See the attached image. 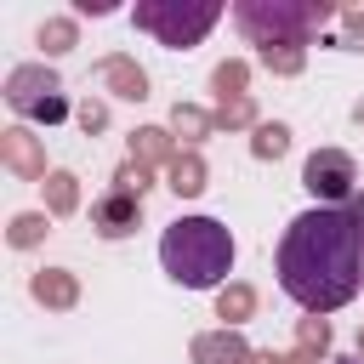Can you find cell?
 <instances>
[{"label": "cell", "mask_w": 364, "mask_h": 364, "mask_svg": "<svg viewBox=\"0 0 364 364\" xmlns=\"http://www.w3.org/2000/svg\"><path fill=\"white\" fill-rule=\"evenodd\" d=\"M165 125H171V136H176L182 148H199V142L216 131V114H210V108H199V102H176Z\"/></svg>", "instance_id": "obj_14"}, {"label": "cell", "mask_w": 364, "mask_h": 364, "mask_svg": "<svg viewBox=\"0 0 364 364\" xmlns=\"http://www.w3.org/2000/svg\"><path fill=\"white\" fill-rule=\"evenodd\" d=\"M17 114H28L34 119V108H46L51 97H63V80H57V68L51 63H17L11 74H6V91H0Z\"/></svg>", "instance_id": "obj_6"}, {"label": "cell", "mask_w": 364, "mask_h": 364, "mask_svg": "<svg viewBox=\"0 0 364 364\" xmlns=\"http://www.w3.org/2000/svg\"><path fill=\"white\" fill-rule=\"evenodd\" d=\"M176 154H182V142L171 136V125H136L125 159H136V165H148V171H171Z\"/></svg>", "instance_id": "obj_12"}, {"label": "cell", "mask_w": 364, "mask_h": 364, "mask_svg": "<svg viewBox=\"0 0 364 364\" xmlns=\"http://www.w3.org/2000/svg\"><path fill=\"white\" fill-rule=\"evenodd\" d=\"M290 353H301V358L324 364V358H330V318H318V313L296 318V347H290Z\"/></svg>", "instance_id": "obj_20"}, {"label": "cell", "mask_w": 364, "mask_h": 364, "mask_svg": "<svg viewBox=\"0 0 364 364\" xmlns=\"http://www.w3.org/2000/svg\"><path fill=\"white\" fill-rule=\"evenodd\" d=\"M353 119H358V125H364V97H358V102H353Z\"/></svg>", "instance_id": "obj_30"}, {"label": "cell", "mask_w": 364, "mask_h": 364, "mask_svg": "<svg viewBox=\"0 0 364 364\" xmlns=\"http://www.w3.org/2000/svg\"><path fill=\"white\" fill-rule=\"evenodd\" d=\"M74 11H80V17H85V11H91V17H108L114 0H74Z\"/></svg>", "instance_id": "obj_28"}, {"label": "cell", "mask_w": 364, "mask_h": 364, "mask_svg": "<svg viewBox=\"0 0 364 364\" xmlns=\"http://www.w3.org/2000/svg\"><path fill=\"white\" fill-rule=\"evenodd\" d=\"M159 267L182 290H222L233 273V233L216 216H176L159 233Z\"/></svg>", "instance_id": "obj_2"}, {"label": "cell", "mask_w": 364, "mask_h": 364, "mask_svg": "<svg viewBox=\"0 0 364 364\" xmlns=\"http://www.w3.org/2000/svg\"><path fill=\"white\" fill-rule=\"evenodd\" d=\"M301 188H307L318 205H353V193H358V165H353V154H347V148H318V154H307Z\"/></svg>", "instance_id": "obj_5"}, {"label": "cell", "mask_w": 364, "mask_h": 364, "mask_svg": "<svg viewBox=\"0 0 364 364\" xmlns=\"http://www.w3.org/2000/svg\"><path fill=\"white\" fill-rule=\"evenodd\" d=\"M216 318H222L228 330H239L245 318H256V290H250L245 279H228V284L216 290Z\"/></svg>", "instance_id": "obj_16"}, {"label": "cell", "mask_w": 364, "mask_h": 364, "mask_svg": "<svg viewBox=\"0 0 364 364\" xmlns=\"http://www.w3.org/2000/svg\"><path fill=\"white\" fill-rule=\"evenodd\" d=\"M91 228H97V239H125V233H136V228H142V199L108 188L102 199H91Z\"/></svg>", "instance_id": "obj_9"}, {"label": "cell", "mask_w": 364, "mask_h": 364, "mask_svg": "<svg viewBox=\"0 0 364 364\" xmlns=\"http://www.w3.org/2000/svg\"><path fill=\"white\" fill-rule=\"evenodd\" d=\"M341 6L330 0H233V23L239 34L267 51V46H307Z\"/></svg>", "instance_id": "obj_3"}, {"label": "cell", "mask_w": 364, "mask_h": 364, "mask_svg": "<svg viewBox=\"0 0 364 364\" xmlns=\"http://www.w3.org/2000/svg\"><path fill=\"white\" fill-rule=\"evenodd\" d=\"M114 188H119V193H136V199H142V193L154 188V171H148V165H136V159H125V165L114 171Z\"/></svg>", "instance_id": "obj_24"}, {"label": "cell", "mask_w": 364, "mask_h": 364, "mask_svg": "<svg viewBox=\"0 0 364 364\" xmlns=\"http://www.w3.org/2000/svg\"><path fill=\"white\" fill-rule=\"evenodd\" d=\"M273 273L279 290L301 307V313H336L358 296L364 284V228L347 205H313L301 216H290V228L279 233L273 250Z\"/></svg>", "instance_id": "obj_1"}, {"label": "cell", "mask_w": 364, "mask_h": 364, "mask_svg": "<svg viewBox=\"0 0 364 364\" xmlns=\"http://www.w3.org/2000/svg\"><path fill=\"white\" fill-rule=\"evenodd\" d=\"M46 233H51V216L46 210H17L6 222V245L11 250H34V245H46Z\"/></svg>", "instance_id": "obj_19"}, {"label": "cell", "mask_w": 364, "mask_h": 364, "mask_svg": "<svg viewBox=\"0 0 364 364\" xmlns=\"http://www.w3.org/2000/svg\"><path fill=\"white\" fill-rule=\"evenodd\" d=\"M40 188H46V216H51V222H63V216L80 210V176H74V171H51Z\"/></svg>", "instance_id": "obj_17"}, {"label": "cell", "mask_w": 364, "mask_h": 364, "mask_svg": "<svg viewBox=\"0 0 364 364\" xmlns=\"http://www.w3.org/2000/svg\"><path fill=\"white\" fill-rule=\"evenodd\" d=\"M34 119H40V125H57V119H68V97H51L46 108H34Z\"/></svg>", "instance_id": "obj_27"}, {"label": "cell", "mask_w": 364, "mask_h": 364, "mask_svg": "<svg viewBox=\"0 0 364 364\" xmlns=\"http://www.w3.org/2000/svg\"><path fill=\"white\" fill-rule=\"evenodd\" d=\"M34 46H40L46 57H68V51L80 46V23H74V17H46V23L34 28Z\"/></svg>", "instance_id": "obj_18"}, {"label": "cell", "mask_w": 364, "mask_h": 364, "mask_svg": "<svg viewBox=\"0 0 364 364\" xmlns=\"http://www.w3.org/2000/svg\"><path fill=\"white\" fill-rule=\"evenodd\" d=\"M358 358H364V330H358Z\"/></svg>", "instance_id": "obj_32"}, {"label": "cell", "mask_w": 364, "mask_h": 364, "mask_svg": "<svg viewBox=\"0 0 364 364\" xmlns=\"http://www.w3.org/2000/svg\"><path fill=\"white\" fill-rule=\"evenodd\" d=\"M336 17H341V40H336V46H358V40H364V0L341 6Z\"/></svg>", "instance_id": "obj_26"}, {"label": "cell", "mask_w": 364, "mask_h": 364, "mask_svg": "<svg viewBox=\"0 0 364 364\" xmlns=\"http://www.w3.org/2000/svg\"><path fill=\"white\" fill-rule=\"evenodd\" d=\"M0 165L17 176V182H46V142L28 131V125H6L0 131Z\"/></svg>", "instance_id": "obj_7"}, {"label": "cell", "mask_w": 364, "mask_h": 364, "mask_svg": "<svg viewBox=\"0 0 364 364\" xmlns=\"http://www.w3.org/2000/svg\"><path fill=\"white\" fill-rule=\"evenodd\" d=\"M210 97H216V108H222V102H239V97H250V63H245V57H228V63H216V68H210Z\"/></svg>", "instance_id": "obj_15"}, {"label": "cell", "mask_w": 364, "mask_h": 364, "mask_svg": "<svg viewBox=\"0 0 364 364\" xmlns=\"http://www.w3.org/2000/svg\"><path fill=\"white\" fill-rule=\"evenodd\" d=\"M330 364H364V358H330Z\"/></svg>", "instance_id": "obj_31"}, {"label": "cell", "mask_w": 364, "mask_h": 364, "mask_svg": "<svg viewBox=\"0 0 364 364\" xmlns=\"http://www.w3.org/2000/svg\"><path fill=\"white\" fill-rule=\"evenodd\" d=\"M250 358H256V347H250L239 330H228V324L199 330V336L188 341V364H250Z\"/></svg>", "instance_id": "obj_10"}, {"label": "cell", "mask_w": 364, "mask_h": 364, "mask_svg": "<svg viewBox=\"0 0 364 364\" xmlns=\"http://www.w3.org/2000/svg\"><path fill=\"white\" fill-rule=\"evenodd\" d=\"M210 114H216V131H256V125H262L250 97H239V102H222V108H210Z\"/></svg>", "instance_id": "obj_23"}, {"label": "cell", "mask_w": 364, "mask_h": 364, "mask_svg": "<svg viewBox=\"0 0 364 364\" xmlns=\"http://www.w3.org/2000/svg\"><path fill=\"white\" fill-rule=\"evenodd\" d=\"M28 296L46 313H74L80 307V273L74 267H34L28 273Z\"/></svg>", "instance_id": "obj_11"}, {"label": "cell", "mask_w": 364, "mask_h": 364, "mask_svg": "<svg viewBox=\"0 0 364 364\" xmlns=\"http://www.w3.org/2000/svg\"><path fill=\"white\" fill-rule=\"evenodd\" d=\"M250 364H290V353H273V347H256V358Z\"/></svg>", "instance_id": "obj_29"}, {"label": "cell", "mask_w": 364, "mask_h": 364, "mask_svg": "<svg viewBox=\"0 0 364 364\" xmlns=\"http://www.w3.org/2000/svg\"><path fill=\"white\" fill-rule=\"evenodd\" d=\"M256 63L267 74H279V80H296L307 68V46H267V51H256Z\"/></svg>", "instance_id": "obj_22"}, {"label": "cell", "mask_w": 364, "mask_h": 364, "mask_svg": "<svg viewBox=\"0 0 364 364\" xmlns=\"http://www.w3.org/2000/svg\"><path fill=\"white\" fill-rule=\"evenodd\" d=\"M165 188H171L176 199H199V193L210 188V165H205V154H199V148H182V154L171 159V171H165Z\"/></svg>", "instance_id": "obj_13"}, {"label": "cell", "mask_w": 364, "mask_h": 364, "mask_svg": "<svg viewBox=\"0 0 364 364\" xmlns=\"http://www.w3.org/2000/svg\"><path fill=\"white\" fill-rule=\"evenodd\" d=\"M97 85L108 91V97H119V102H142L148 97V68L136 63V57H125V51H108V57H97Z\"/></svg>", "instance_id": "obj_8"}, {"label": "cell", "mask_w": 364, "mask_h": 364, "mask_svg": "<svg viewBox=\"0 0 364 364\" xmlns=\"http://www.w3.org/2000/svg\"><path fill=\"white\" fill-rule=\"evenodd\" d=\"M74 119H80L85 136H97V131H108V102H102V97H85V102L74 108Z\"/></svg>", "instance_id": "obj_25"}, {"label": "cell", "mask_w": 364, "mask_h": 364, "mask_svg": "<svg viewBox=\"0 0 364 364\" xmlns=\"http://www.w3.org/2000/svg\"><path fill=\"white\" fill-rule=\"evenodd\" d=\"M131 23L142 34H154L165 51H188V46H199L222 23V6L216 0H136Z\"/></svg>", "instance_id": "obj_4"}, {"label": "cell", "mask_w": 364, "mask_h": 364, "mask_svg": "<svg viewBox=\"0 0 364 364\" xmlns=\"http://www.w3.org/2000/svg\"><path fill=\"white\" fill-rule=\"evenodd\" d=\"M250 154H256V159H284V154H290V125H284V119H262V125L250 131Z\"/></svg>", "instance_id": "obj_21"}]
</instances>
